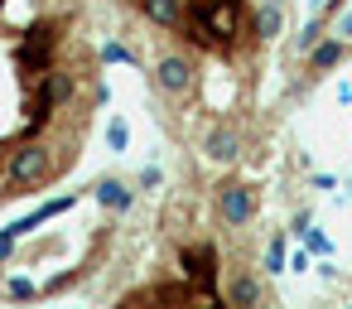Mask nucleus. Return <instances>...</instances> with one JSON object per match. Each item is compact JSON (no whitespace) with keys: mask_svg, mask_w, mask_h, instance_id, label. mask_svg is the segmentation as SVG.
<instances>
[{"mask_svg":"<svg viewBox=\"0 0 352 309\" xmlns=\"http://www.w3.org/2000/svg\"><path fill=\"white\" fill-rule=\"evenodd\" d=\"M155 30H184V0H135Z\"/></svg>","mask_w":352,"mask_h":309,"instance_id":"9","label":"nucleus"},{"mask_svg":"<svg viewBox=\"0 0 352 309\" xmlns=\"http://www.w3.org/2000/svg\"><path fill=\"white\" fill-rule=\"evenodd\" d=\"M222 299H227V304H265V285H261L251 270L236 266V270L222 280Z\"/></svg>","mask_w":352,"mask_h":309,"instance_id":"6","label":"nucleus"},{"mask_svg":"<svg viewBox=\"0 0 352 309\" xmlns=\"http://www.w3.org/2000/svg\"><path fill=\"white\" fill-rule=\"evenodd\" d=\"M73 203H78V193H63V198H49V203H39V208H34V213H25V217H20V222H10V232H15V237H20V242H25V237H30V232H39V227H44V222H49V217H58V213H68V208H73Z\"/></svg>","mask_w":352,"mask_h":309,"instance_id":"7","label":"nucleus"},{"mask_svg":"<svg viewBox=\"0 0 352 309\" xmlns=\"http://www.w3.org/2000/svg\"><path fill=\"white\" fill-rule=\"evenodd\" d=\"M338 102H342V107H352V83H338Z\"/></svg>","mask_w":352,"mask_h":309,"instance_id":"22","label":"nucleus"},{"mask_svg":"<svg viewBox=\"0 0 352 309\" xmlns=\"http://www.w3.org/2000/svg\"><path fill=\"white\" fill-rule=\"evenodd\" d=\"M92 198H97V203H102L107 213H116V217L135 208V189H131L126 179H116V174H107V179H97V184H92Z\"/></svg>","mask_w":352,"mask_h":309,"instance_id":"5","label":"nucleus"},{"mask_svg":"<svg viewBox=\"0 0 352 309\" xmlns=\"http://www.w3.org/2000/svg\"><path fill=\"white\" fill-rule=\"evenodd\" d=\"M203 155L217 160V164H236V160H241V136H236L232 126H212L208 140H203Z\"/></svg>","mask_w":352,"mask_h":309,"instance_id":"8","label":"nucleus"},{"mask_svg":"<svg viewBox=\"0 0 352 309\" xmlns=\"http://www.w3.org/2000/svg\"><path fill=\"white\" fill-rule=\"evenodd\" d=\"M0 295H6V299H39V295H44V285H39V280H30V275H6Z\"/></svg>","mask_w":352,"mask_h":309,"instance_id":"11","label":"nucleus"},{"mask_svg":"<svg viewBox=\"0 0 352 309\" xmlns=\"http://www.w3.org/2000/svg\"><path fill=\"white\" fill-rule=\"evenodd\" d=\"M323 34H328V15H314V20H304V30H299L294 49H299V54H309V49H314V44H318Z\"/></svg>","mask_w":352,"mask_h":309,"instance_id":"12","label":"nucleus"},{"mask_svg":"<svg viewBox=\"0 0 352 309\" xmlns=\"http://www.w3.org/2000/svg\"><path fill=\"white\" fill-rule=\"evenodd\" d=\"M261 270H265V275H280V270H289V261H285V237H270V246L261 251Z\"/></svg>","mask_w":352,"mask_h":309,"instance_id":"14","label":"nucleus"},{"mask_svg":"<svg viewBox=\"0 0 352 309\" xmlns=\"http://www.w3.org/2000/svg\"><path fill=\"white\" fill-rule=\"evenodd\" d=\"M280 34H285V0H261V6L251 10V39L275 44Z\"/></svg>","mask_w":352,"mask_h":309,"instance_id":"4","label":"nucleus"},{"mask_svg":"<svg viewBox=\"0 0 352 309\" xmlns=\"http://www.w3.org/2000/svg\"><path fill=\"white\" fill-rule=\"evenodd\" d=\"M342 54H347V44H342V39H333V34H323L304 58H309V73H333V68L342 63Z\"/></svg>","mask_w":352,"mask_h":309,"instance_id":"10","label":"nucleus"},{"mask_svg":"<svg viewBox=\"0 0 352 309\" xmlns=\"http://www.w3.org/2000/svg\"><path fill=\"white\" fill-rule=\"evenodd\" d=\"M107 150H116V155L131 150V121H126V116H111V121H107Z\"/></svg>","mask_w":352,"mask_h":309,"instance_id":"13","label":"nucleus"},{"mask_svg":"<svg viewBox=\"0 0 352 309\" xmlns=\"http://www.w3.org/2000/svg\"><path fill=\"white\" fill-rule=\"evenodd\" d=\"M15 251H20V237H15L10 227H0V266L15 261Z\"/></svg>","mask_w":352,"mask_h":309,"instance_id":"18","label":"nucleus"},{"mask_svg":"<svg viewBox=\"0 0 352 309\" xmlns=\"http://www.w3.org/2000/svg\"><path fill=\"white\" fill-rule=\"evenodd\" d=\"M309 184H314V189H338V179H333V174H309Z\"/></svg>","mask_w":352,"mask_h":309,"instance_id":"21","label":"nucleus"},{"mask_svg":"<svg viewBox=\"0 0 352 309\" xmlns=\"http://www.w3.org/2000/svg\"><path fill=\"white\" fill-rule=\"evenodd\" d=\"M193 83H198V73H193V63H188L184 54H164V58L155 63V87H160L164 97H188Z\"/></svg>","mask_w":352,"mask_h":309,"instance_id":"3","label":"nucleus"},{"mask_svg":"<svg viewBox=\"0 0 352 309\" xmlns=\"http://www.w3.org/2000/svg\"><path fill=\"white\" fill-rule=\"evenodd\" d=\"M309 256H314V251H309V246H304V251H294V256H289V270H299V275H304V270H309V266H314V261H309Z\"/></svg>","mask_w":352,"mask_h":309,"instance_id":"20","label":"nucleus"},{"mask_svg":"<svg viewBox=\"0 0 352 309\" xmlns=\"http://www.w3.org/2000/svg\"><path fill=\"white\" fill-rule=\"evenodd\" d=\"M102 63H126V68H135V54H131L121 39H107V44H102Z\"/></svg>","mask_w":352,"mask_h":309,"instance_id":"15","label":"nucleus"},{"mask_svg":"<svg viewBox=\"0 0 352 309\" xmlns=\"http://www.w3.org/2000/svg\"><path fill=\"white\" fill-rule=\"evenodd\" d=\"M299 242H304V246H309L314 256H333V242H328V232H318L314 222L304 227V237H299Z\"/></svg>","mask_w":352,"mask_h":309,"instance_id":"16","label":"nucleus"},{"mask_svg":"<svg viewBox=\"0 0 352 309\" xmlns=\"http://www.w3.org/2000/svg\"><path fill=\"white\" fill-rule=\"evenodd\" d=\"M135 184H140V193H155V189H160V184H164V174H160V169H155V164H145V169H140V174H135Z\"/></svg>","mask_w":352,"mask_h":309,"instance_id":"19","label":"nucleus"},{"mask_svg":"<svg viewBox=\"0 0 352 309\" xmlns=\"http://www.w3.org/2000/svg\"><path fill=\"white\" fill-rule=\"evenodd\" d=\"M217 217L227 222V227H251L256 222V213H261V198H256V189L251 184H236V179H227V184H217Z\"/></svg>","mask_w":352,"mask_h":309,"instance_id":"2","label":"nucleus"},{"mask_svg":"<svg viewBox=\"0 0 352 309\" xmlns=\"http://www.w3.org/2000/svg\"><path fill=\"white\" fill-rule=\"evenodd\" d=\"M328 34L342 39V44H352V10H338V15L328 20Z\"/></svg>","mask_w":352,"mask_h":309,"instance_id":"17","label":"nucleus"},{"mask_svg":"<svg viewBox=\"0 0 352 309\" xmlns=\"http://www.w3.org/2000/svg\"><path fill=\"white\" fill-rule=\"evenodd\" d=\"M179 270L188 285H198L203 299H217V275H222V261H217V246L208 242H193V246H179Z\"/></svg>","mask_w":352,"mask_h":309,"instance_id":"1","label":"nucleus"}]
</instances>
